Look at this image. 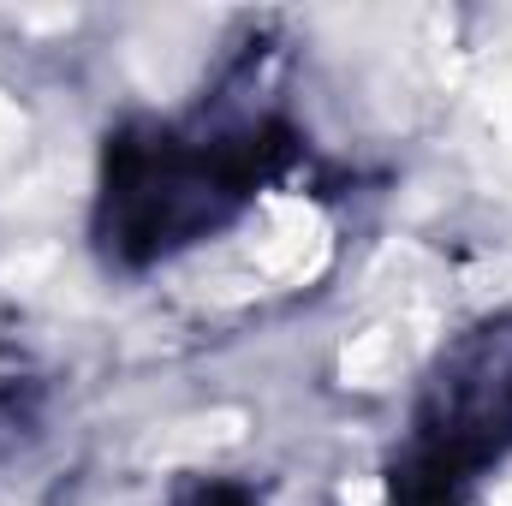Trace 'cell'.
Masks as SVG:
<instances>
[{
    "instance_id": "1",
    "label": "cell",
    "mask_w": 512,
    "mask_h": 506,
    "mask_svg": "<svg viewBox=\"0 0 512 506\" xmlns=\"http://www.w3.org/2000/svg\"><path fill=\"white\" fill-rule=\"evenodd\" d=\"M399 364V340L393 334H370V340H358L352 352H346V376H358V381H382L387 370Z\"/></svg>"
},
{
    "instance_id": "2",
    "label": "cell",
    "mask_w": 512,
    "mask_h": 506,
    "mask_svg": "<svg viewBox=\"0 0 512 506\" xmlns=\"http://www.w3.org/2000/svg\"><path fill=\"white\" fill-rule=\"evenodd\" d=\"M501 506H512V489H507V495H501Z\"/></svg>"
}]
</instances>
